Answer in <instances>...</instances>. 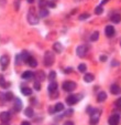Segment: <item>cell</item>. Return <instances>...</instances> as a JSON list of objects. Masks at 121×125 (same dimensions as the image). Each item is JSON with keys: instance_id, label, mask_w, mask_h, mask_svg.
<instances>
[{"instance_id": "1", "label": "cell", "mask_w": 121, "mask_h": 125, "mask_svg": "<svg viewBox=\"0 0 121 125\" xmlns=\"http://www.w3.org/2000/svg\"><path fill=\"white\" fill-rule=\"evenodd\" d=\"M55 61V57L52 51H46L44 54V64L45 66H51Z\"/></svg>"}, {"instance_id": "2", "label": "cell", "mask_w": 121, "mask_h": 125, "mask_svg": "<svg viewBox=\"0 0 121 125\" xmlns=\"http://www.w3.org/2000/svg\"><path fill=\"white\" fill-rule=\"evenodd\" d=\"M99 117H100V111L97 109H94V111L90 113V125H97L99 122Z\"/></svg>"}, {"instance_id": "3", "label": "cell", "mask_w": 121, "mask_h": 125, "mask_svg": "<svg viewBox=\"0 0 121 125\" xmlns=\"http://www.w3.org/2000/svg\"><path fill=\"white\" fill-rule=\"evenodd\" d=\"M76 83L73 82V81H65L63 83V90L66 92H73L76 89Z\"/></svg>"}, {"instance_id": "4", "label": "cell", "mask_w": 121, "mask_h": 125, "mask_svg": "<svg viewBox=\"0 0 121 125\" xmlns=\"http://www.w3.org/2000/svg\"><path fill=\"white\" fill-rule=\"evenodd\" d=\"M80 99H82L80 94H77V95H69V96L66 97V103H67L68 105H74V104H76Z\"/></svg>"}, {"instance_id": "5", "label": "cell", "mask_w": 121, "mask_h": 125, "mask_svg": "<svg viewBox=\"0 0 121 125\" xmlns=\"http://www.w3.org/2000/svg\"><path fill=\"white\" fill-rule=\"evenodd\" d=\"M76 53L79 58H84L87 53V47L86 45H79V47H77Z\"/></svg>"}, {"instance_id": "6", "label": "cell", "mask_w": 121, "mask_h": 125, "mask_svg": "<svg viewBox=\"0 0 121 125\" xmlns=\"http://www.w3.org/2000/svg\"><path fill=\"white\" fill-rule=\"evenodd\" d=\"M28 22L30 24H32V26H34V24H37L39 23V18L36 17V14L34 13H29L28 14Z\"/></svg>"}, {"instance_id": "7", "label": "cell", "mask_w": 121, "mask_h": 125, "mask_svg": "<svg viewBox=\"0 0 121 125\" xmlns=\"http://www.w3.org/2000/svg\"><path fill=\"white\" fill-rule=\"evenodd\" d=\"M119 122H120V117L117 114L111 115L109 117V125H119Z\"/></svg>"}, {"instance_id": "8", "label": "cell", "mask_w": 121, "mask_h": 125, "mask_svg": "<svg viewBox=\"0 0 121 125\" xmlns=\"http://www.w3.org/2000/svg\"><path fill=\"white\" fill-rule=\"evenodd\" d=\"M0 64H1V66H2L3 69H6L8 66V64H9V57L8 55H2V57L0 58Z\"/></svg>"}, {"instance_id": "9", "label": "cell", "mask_w": 121, "mask_h": 125, "mask_svg": "<svg viewBox=\"0 0 121 125\" xmlns=\"http://www.w3.org/2000/svg\"><path fill=\"white\" fill-rule=\"evenodd\" d=\"M105 33L107 37H109V38H111V37H113L114 35V28L112 26H107L105 29Z\"/></svg>"}, {"instance_id": "10", "label": "cell", "mask_w": 121, "mask_h": 125, "mask_svg": "<svg viewBox=\"0 0 121 125\" xmlns=\"http://www.w3.org/2000/svg\"><path fill=\"white\" fill-rule=\"evenodd\" d=\"M110 92H111L112 94L117 95V94H119V93L121 92V89H120V86H119L118 84H112L111 86H110Z\"/></svg>"}, {"instance_id": "11", "label": "cell", "mask_w": 121, "mask_h": 125, "mask_svg": "<svg viewBox=\"0 0 121 125\" xmlns=\"http://www.w3.org/2000/svg\"><path fill=\"white\" fill-rule=\"evenodd\" d=\"M22 110V102L21 100L16 99L14 100V111L16 112H20Z\"/></svg>"}, {"instance_id": "12", "label": "cell", "mask_w": 121, "mask_h": 125, "mask_svg": "<svg viewBox=\"0 0 121 125\" xmlns=\"http://www.w3.org/2000/svg\"><path fill=\"white\" fill-rule=\"evenodd\" d=\"M56 90H57V83H56L55 81H52L49 84V92L54 93V92H56Z\"/></svg>"}, {"instance_id": "13", "label": "cell", "mask_w": 121, "mask_h": 125, "mask_svg": "<svg viewBox=\"0 0 121 125\" xmlns=\"http://www.w3.org/2000/svg\"><path fill=\"white\" fill-rule=\"evenodd\" d=\"M35 76H36V80L40 81V82L45 81V79H46V75H45V73L43 72V71H39V72L35 74Z\"/></svg>"}, {"instance_id": "14", "label": "cell", "mask_w": 121, "mask_h": 125, "mask_svg": "<svg viewBox=\"0 0 121 125\" xmlns=\"http://www.w3.org/2000/svg\"><path fill=\"white\" fill-rule=\"evenodd\" d=\"M33 76H34V73L31 71H26L22 73V79H24V80H31Z\"/></svg>"}, {"instance_id": "15", "label": "cell", "mask_w": 121, "mask_h": 125, "mask_svg": "<svg viewBox=\"0 0 121 125\" xmlns=\"http://www.w3.org/2000/svg\"><path fill=\"white\" fill-rule=\"evenodd\" d=\"M0 120H1V122H8L10 120V114L8 112H2L0 114Z\"/></svg>"}, {"instance_id": "16", "label": "cell", "mask_w": 121, "mask_h": 125, "mask_svg": "<svg viewBox=\"0 0 121 125\" xmlns=\"http://www.w3.org/2000/svg\"><path fill=\"white\" fill-rule=\"evenodd\" d=\"M53 49L55 52H57V53H60V52L63 51V45L60 44V42H55L53 44Z\"/></svg>"}, {"instance_id": "17", "label": "cell", "mask_w": 121, "mask_h": 125, "mask_svg": "<svg viewBox=\"0 0 121 125\" xmlns=\"http://www.w3.org/2000/svg\"><path fill=\"white\" fill-rule=\"evenodd\" d=\"M26 63H28L31 68H36V65H37V61L34 59V58H32V57L29 58L28 61H26Z\"/></svg>"}, {"instance_id": "18", "label": "cell", "mask_w": 121, "mask_h": 125, "mask_svg": "<svg viewBox=\"0 0 121 125\" xmlns=\"http://www.w3.org/2000/svg\"><path fill=\"white\" fill-rule=\"evenodd\" d=\"M111 21L113 22V23H119V22L121 21V16L119 13H114L111 16Z\"/></svg>"}, {"instance_id": "19", "label": "cell", "mask_w": 121, "mask_h": 125, "mask_svg": "<svg viewBox=\"0 0 121 125\" xmlns=\"http://www.w3.org/2000/svg\"><path fill=\"white\" fill-rule=\"evenodd\" d=\"M94 79H95V76H94V74H91V73H87V74H85V76H84V81L87 83L93 82Z\"/></svg>"}, {"instance_id": "20", "label": "cell", "mask_w": 121, "mask_h": 125, "mask_svg": "<svg viewBox=\"0 0 121 125\" xmlns=\"http://www.w3.org/2000/svg\"><path fill=\"white\" fill-rule=\"evenodd\" d=\"M106 99H107V94H106L105 92H100L99 94L97 95V101L98 102H104V101H106Z\"/></svg>"}, {"instance_id": "21", "label": "cell", "mask_w": 121, "mask_h": 125, "mask_svg": "<svg viewBox=\"0 0 121 125\" xmlns=\"http://www.w3.org/2000/svg\"><path fill=\"white\" fill-rule=\"evenodd\" d=\"M21 92H22V94L23 95H31L32 94V90H31L30 87H28V86H26V87H22L21 89Z\"/></svg>"}, {"instance_id": "22", "label": "cell", "mask_w": 121, "mask_h": 125, "mask_svg": "<svg viewBox=\"0 0 121 125\" xmlns=\"http://www.w3.org/2000/svg\"><path fill=\"white\" fill-rule=\"evenodd\" d=\"M33 109L32 107H26V111H24V114H26V116H28V117H32L33 116Z\"/></svg>"}, {"instance_id": "23", "label": "cell", "mask_w": 121, "mask_h": 125, "mask_svg": "<svg viewBox=\"0 0 121 125\" xmlns=\"http://www.w3.org/2000/svg\"><path fill=\"white\" fill-rule=\"evenodd\" d=\"M47 16H49V10L45 9V8H41V10H40V17L45 18Z\"/></svg>"}, {"instance_id": "24", "label": "cell", "mask_w": 121, "mask_h": 125, "mask_svg": "<svg viewBox=\"0 0 121 125\" xmlns=\"http://www.w3.org/2000/svg\"><path fill=\"white\" fill-rule=\"evenodd\" d=\"M20 58H21L24 62H26V61H28V59L30 58V54L28 53V51H23V52H22V54L20 55Z\"/></svg>"}, {"instance_id": "25", "label": "cell", "mask_w": 121, "mask_h": 125, "mask_svg": "<svg viewBox=\"0 0 121 125\" xmlns=\"http://www.w3.org/2000/svg\"><path fill=\"white\" fill-rule=\"evenodd\" d=\"M98 38H99V32H98V31H95V32L90 35V41H93V42L94 41H97Z\"/></svg>"}, {"instance_id": "26", "label": "cell", "mask_w": 121, "mask_h": 125, "mask_svg": "<svg viewBox=\"0 0 121 125\" xmlns=\"http://www.w3.org/2000/svg\"><path fill=\"white\" fill-rule=\"evenodd\" d=\"M0 85L2 87H8V85H10L9 83H7L6 82V80H5V78H3L2 75H0Z\"/></svg>"}, {"instance_id": "27", "label": "cell", "mask_w": 121, "mask_h": 125, "mask_svg": "<svg viewBox=\"0 0 121 125\" xmlns=\"http://www.w3.org/2000/svg\"><path fill=\"white\" fill-rule=\"evenodd\" d=\"M64 110V104L63 103H57L55 105V111L56 112H60Z\"/></svg>"}, {"instance_id": "28", "label": "cell", "mask_w": 121, "mask_h": 125, "mask_svg": "<svg viewBox=\"0 0 121 125\" xmlns=\"http://www.w3.org/2000/svg\"><path fill=\"white\" fill-rule=\"evenodd\" d=\"M86 70H87L86 64L82 63V64H79V65H78V71H79V72H82V73H84V72H86Z\"/></svg>"}, {"instance_id": "29", "label": "cell", "mask_w": 121, "mask_h": 125, "mask_svg": "<svg viewBox=\"0 0 121 125\" xmlns=\"http://www.w3.org/2000/svg\"><path fill=\"white\" fill-rule=\"evenodd\" d=\"M33 86H34V90H36V91H40L41 90V84H40V81H35L34 82V84H33Z\"/></svg>"}, {"instance_id": "30", "label": "cell", "mask_w": 121, "mask_h": 125, "mask_svg": "<svg viewBox=\"0 0 121 125\" xmlns=\"http://www.w3.org/2000/svg\"><path fill=\"white\" fill-rule=\"evenodd\" d=\"M104 12V9H103V7H101V6H99V7H97L95 9V13L96 14H101Z\"/></svg>"}, {"instance_id": "31", "label": "cell", "mask_w": 121, "mask_h": 125, "mask_svg": "<svg viewBox=\"0 0 121 125\" xmlns=\"http://www.w3.org/2000/svg\"><path fill=\"white\" fill-rule=\"evenodd\" d=\"M56 78V73L54 72V71H51L50 72V74H49V80H51V81H54V79Z\"/></svg>"}, {"instance_id": "32", "label": "cell", "mask_w": 121, "mask_h": 125, "mask_svg": "<svg viewBox=\"0 0 121 125\" xmlns=\"http://www.w3.org/2000/svg\"><path fill=\"white\" fill-rule=\"evenodd\" d=\"M6 100H8V101H9V100H12V99H13V94H12V93L11 92H8V93H6Z\"/></svg>"}, {"instance_id": "33", "label": "cell", "mask_w": 121, "mask_h": 125, "mask_svg": "<svg viewBox=\"0 0 121 125\" xmlns=\"http://www.w3.org/2000/svg\"><path fill=\"white\" fill-rule=\"evenodd\" d=\"M87 18H89V13H83L79 16V20H85Z\"/></svg>"}, {"instance_id": "34", "label": "cell", "mask_w": 121, "mask_h": 125, "mask_svg": "<svg viewBox=\"0 0 121 125\" xmlns=\"http://www.w3.org/2000/svg\"><path fill=\"white\" fill-rule=\"evenodd\" d=\"M116 106H117V107H120V109H121V97L116 101Z\"/></svg>"}, {"instance_id": "35", "label": "cell", "mask_w": 121, "mask_h": 125, "mask_svg": "<svg viewBox=\"0 0 121 125\" xmlns=\"http://www.w3.org/2000/svg\"><path fill=\"white\" fill-rule=\"evenodd\" d=\"M45 5H46V0H41L40 1V7L41 8H44Z\"/></svg>"}, {"instance_id": "36", "label": "cell", "mask_w": 121, "mask_h": 125, "mask_svg": "<svg viewBox=\"0 0 121 125\" xmlns=\"http://www.w3.org/2000/svg\"><path fill=\"white\" fill-rule=\"evenodd\" d=\"M73 113H74V111H73V110H68V111H66V114H65V115H66V116H70Z\"/></svg>"}, {"instance_id": "37", "label": "cell", "mask_w": 121, "mask_h": 125, "mask_svg": "<svg viewBox=\"0 0 121 125\" xmlns=\"http://www.w3.org/2000/svg\"><path fill=\"white\" fill-rule=\"evenodd\" d=\"M100 61H101V62H106V61H107V57H106V55H101V57H100Z\"/></svg>"}, {"instance_id": "38", "label": "cell", "mask_w": 121, "mask_h": 125, "mask_svg": "<svg viewBox=\"0 0 121 125\" xmlns=\"http://www.w3.org/2000/svg\"><path fill=\"white\" fill-rule=\"evenodd\" d=\"M49 6H50V7H51V8H55V2H54V1H50V2H49Z\"/></svg>"}, {"instance_id": "39", "label": "cell", "mask_w": 121, "mask_h": 125, "mask_svg": "<svg viewBox=\"0 0 121 125\" xmlns=\"http://www.w3.org/2000/svg\"><path fill=\"white\" fill-rule=\"evenodd\" d=\"M64 125H74V123H73L72 121H67V122L64 123Z\"/></svg>"}, {"instance_id": "40", "label": "cell", "mask_w": 121, "mask_h": 125, "mask_svg": "<svg viewBox=\"0 0 121 125\" xmlns=\"http://www.w3.org/2000/svg\"><path fill=\"white\" fill-rule=\"evenodd\" d=\"M21 125H31V124H30V122H26V121H24V122H22Z\"/></svg>"}, {"instance_id": "41", "label": "cell", "mask_w": 121, "mask_h": 125, "mask_svg": "<svg viewBox=\"0 0 121 125\" xmlns=\"http://www.w3.org/2000/svg\"><path fill=\"white\" fill-rule=\"evenodd\" d=\"M108 1H109V0H103V2H101V5H105L106 2H108Z\"/></svg>"}, {"instance_id": "42", "label": "cell", "mask_w": 121, "mask_h": 125, "mask_svg": "<svg viewBox=\"0 0 121 125\" xmlns=\"http://www.w3.org/2000/svg\"><path fill=\"white\" fill-rule=\"evenodd\" d=\"M26 1H28L29 3H33V2H34V0H26Z\"/></svg>"}, {"instance_id": "43", "label": "cell", "mask_w": 121, "mask_h": 125, "mask_svg": "<svg viewBox=\"0 0 121 125\" xmlns=\"http://www.w3.org/2000/svg\"><path fill=\"white\" fill-rule=\"evenodd\" d=\"M1 125H9V124H8V122H2L1 123Z\"/></svg>"}, {"instance_id": "44", "label": "cell", "mask_w": 121, "mask_h": 125, "mask_svg": "<svg viewBox=\"0 0 121 125\" xmlns=\"http://www.w3.org/2000/svg\"><path fill=\"white\" fill-rule=\"evenodd\" d=\"M117 64H118V62H117V61H113V63H112V65H117Z\"/></svg>"}, {"instance_id": "45", "label": "cell", "mask_w": 121, "mask_h": 125, "mask_svg": "<svg viewBox=\"0 0 121 125\" xmlns=\"http://www.w3.org/2000/svg\"><path fill=\"white\" fill-rule=\"evenodd\" d=\"M120 45H121V41H120Z\"/></svg>"}]
</instances>
